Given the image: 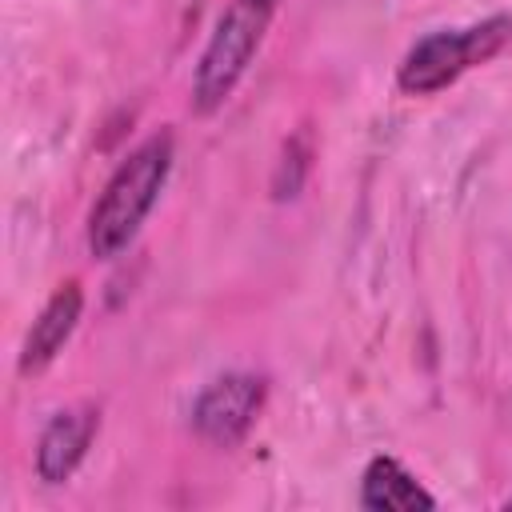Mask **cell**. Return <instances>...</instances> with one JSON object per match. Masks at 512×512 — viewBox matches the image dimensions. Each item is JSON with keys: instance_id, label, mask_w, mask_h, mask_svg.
<instances>
[{"instance_id": "cell-6", "label": "cell", "mask_w": 512, "mask_h": 512, "mask_svg": "<svg viewBox=\"0 0 512 512\" xmlns=\"http://www.w3.org/2000/svg\"><path fill=\"white\" fill-rule=\"evenodd\" d=\"M80 308H84V292H80L76 280L60 284V288L48 296V304H44L40 316L32 320L28 340H24V352H20V372H24V376L44 372V368L56 360V352L68 344V336H72V328H76V320H80Z\"/></svg>"}, {"instance_id": "cell-2", "label": "cell", "mask_w": 512, "mask_h": 512, "mask_svg": "<svg viewBox=\"0 0 512 512\" xmlns=\"http://www.w3.org/2000/svg\"><path fill=\"white\" fill-rule=\"evenodd\" d=\"M272 12H276V0H232L224 8L192 76V108L200 116H212L232 96V88L240 84L244 68L252 64L272 24Z\"/></svg>"}, {"instance_id": "cell-8", "label": "cell", "mask_w": 512, "mask_h": 512, "mask_svg": "<svg viewBox=\"0 0 512 512\" xmlns=\"http://www.w3.org/2000/svg\"><path fill=\"white\" fill-rule=\"evenodd\" d=\"M304 172H308V136L300 132L296 140H288V148H284V156H280L276 184H272L276 200H292V196L300 192V184H304Z\"/></svg>"}, {"instance_id": "cell-7", "label": "cell", "mask_w": 512, "mask_h": 512, "mask_svg": "<svg viewBox=\"0 0 512 512\" xmlns=\"http://www.w3.org/2000/svg\"><path fill=\"white\" fill-rule=\"evenodd\" d=\"M360 504L372 512H416V508H436V496L420 488V480L392 456H376L364 468L360 480Z\"/></svg>"}, {"instance_id": "cell-5", "label": "cell", "mask_w": 512, "mask_h": 512, "mask_svg": "<svg viewBox=\"0 0 512 512\" xmlns=\"http://www.w3.org/2000/svg\"><path fill=\"white\" fill-rule=\"evenodd\" d=\"M96 408H68V412H56L48 420V428L40 432V444H36V472L44 484H64L76 464L84 460L92 436H96Z\"/></svg>"}, {"instance_id": "cell-4", "label": "cell", "mask_w": 512, "mask_h": 512, "mask_svg": "<svg viewBox=\"0 0 512 512\" xmlns=\"http://www.w3.org/2000/svg\"><path fill=\"white\" fill-rule=\"evenodd\" d=\"M260 404H264V380L260 376H248V372H232V376L212 380L200 392V400L192 408V424H196V432L208 444L232 448L252 428Z\"/></svg>"}, {"instance_id": "cell-1", "label": "cell", "mask_w": 512, "mask_h": 512, "mask_svg": "<svg viewBox=\"0 0 512 512\" xmlns=\"http://www.w3.org/2000/svg\"><path fill=\"white\" fill-rule=\"evenodd\" d=\"M168 172H172V136L168 132L148 136L140 148L128 152V160H120V168L112 172V180L104 184V192L88 216V252L96 260H112L136 240L144 216L152 212V204L164 192Z\"/></svg>"}, {"instance_id": "cell-3", "label": "cell", "mask_w": 512, "mask_h": 512, "mask_svg": "<svg viewBox=\"0 0 512 512\" xmlns=\"http://www.w3.org/2000/svg\"><path fill=\"white\" fill-rule=\"evenodd\" d=\"M508 40H512V16H488V20L472 24V28L428 32L400 60L396 84L408 96H432V92L456 84L468 68L492 60Z\"/></svg>"}]
</instances>
